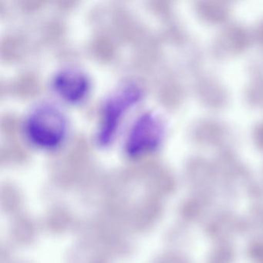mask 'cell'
<instances>
[{
  "mask_svg": "<svg viewBox=\"0 0 263 263\" xmlns=\"http://www.w3.org/2000/svg\"><path fill=\"white\" fill-rule=\"evenodd\" d=\"M67 119L61 110L43 104L33 110L25 124V135L33 145L46 150L59 147L67 137Z\"/></svg>",
  "mask_w": 263,
  "mask_h": 263,
  "instance_id": "1",
  "label": "cell"
},
{
  "mask_svg": "<svg viewBox=\"0 0 263 263\" xmlns=\"http://www.w3.org/2000/svg\"><path fill=\"white\" fill-rule=\"evenodd\" d=\"M141 97V89L137 84H128L118 89L105 101L97 135L100 145L107 146L113 141L126 114L138 104Z\"/></svg>",
  "mask_w": 263,
  "mask_h": 263,
  "instance_id": "2",
  "label": "cell"
},
{
  "mask_svg": "<svg viewBox=\"0 0 263 263\" xmlns=\"http://www.w3.org/2000/svg\"><path fill=\"white\" fill-rule=\"evenodd\" d=\"M163 136L159 118L152 113H144L135 121L129 130L125 151L132 157L141 156L156 148Z\"/></svg>",
  "mask_w": 263,
  "mask_h": 263,
  "instance_id": "3",
  "label": "cell"
},
{
  "mask_svg": "<svg viewBox=\"0 0 263 263\" xmlns=\"http://www.w3.org/2000/svg\"><path fill=\"white\" fill-rule=\"evenodd\" d=\"M90 84L85 73L76 69H66L55 75L53 88L64 101L78 104L85 99Z\"/></svg>",
  "mask_w": 263,
  "mask_h": 263,
  "instance_id": "4",
  "label": "cell"
}]
</instances>
